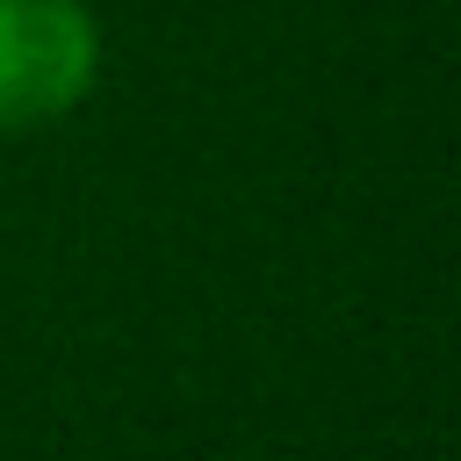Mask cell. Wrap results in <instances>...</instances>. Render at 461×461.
<instances>
[{"mask_svg": "<svg viewBox=\"0 0 461 461\" xmlns=\"http://www.w3.org/2000/svg\"><path fill=\"white\" fill-rule=\"evenodd\" d=\"M94 72L101 29L79 0H0V130L79 108Z\"/></svg>", "mask_w": 461, "mask_h": 461, "instance_id": "6da1fadb", "label": "cell"}]
</instances>
